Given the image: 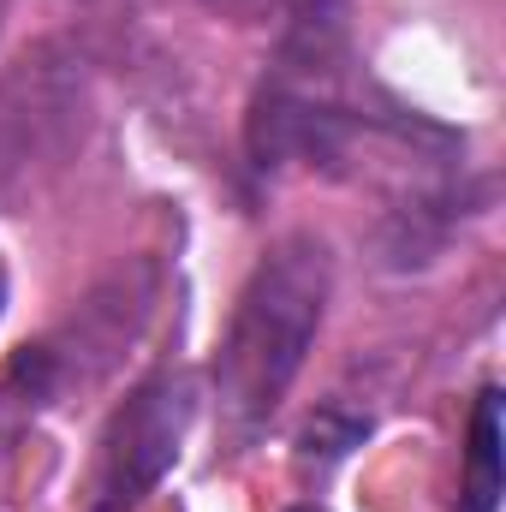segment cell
I'll return each instance as SVG.
<instances>
[{
  "label": "cell",
  "mask_w": 506,
  "mask_h": 512,
  "mask_svg": "<svg viewBox=\"0 0 506 512\" xmlns=\"http://www.w3.org/2000/svg\"><path fill=\"white\" fill-rule=\"evenodd\" d=\"M292 512H322V507H292Z\"/></svg>",
  "instance_id": "cell-9"
},
{
  "label": "cell",
  "mask_w": 506,
  "mask_h": 512,
  "mask_svg": "<svg viewBox=\"0 0 506 512\" xmlns=\"http://www.w3.org/2000/svg\"><path fill=\"white\" fill-rule=\"evenodd\" d=\"M84 108H90V78L72 42H36L18 66H6L0 78V191L54 167L78 143Z\"/></svg>",
  "instance_id": "cell-4"
},
{
  "label": "cell",
  "mask_w": 506,
  "mask_h": 512,
  "mask_svg": "<svg viewBox=\"0 0 506 512\" xmlns=\"http://www.w3.org/2000/svg\"><path fill=\"white\" fill-rule=\"evenodd\" d=\"M203 6L221 12V18H233V24H256V18H280V12H292L304 0H203Z\"/></svg>",
  "instance_id": "cell-8"
},
{
  "label": "cell",
  "mask_w": 506,
  "mask_h": 512,
  "mask_svg": "<svg viewBox=\"0 0 506 512\" xmlns=\"http://www.w3.org/2000/svg\"><path fill=\"white\" fill-rule=\"evenodd\" d=\"M334 298V256L316 233H286L256 256L215 352V417L233 453L256 447L292 393Z\"/></svg>",
  "instance_id": "cell-1"
},
{
  "label": "cell",
  "mask_w": 506,
  "mask_h": 512,
  "mask_svg": "<svg viewBox=\"0 0 506 512\" xmlns=\"http://www.w3.org/2000/svg\"><path fill=\"white\" fill-rule=\"evenodd\" d=\"M495 507H501V387H483L477 405H471L459 512H495Z\"/></svg>",
  "instance_id": "cell-6"
},
{
  "label": "cell",
  "mask_w": 506,
  "mask_h": 512,
  "mask_svg": "<svg viewBox=\"0 0 506 512\" xmlns=\"http://www.w3.org/2000/svg\"><path fill=\"white\" fill-rule=\"evenodd\" d=\"M459 215H465V197L453 185H435V191H417V197L393 203L387 221H381V256L393 268H423L429 256L447 245Z\"/></svg>",
  "instance_id": "cell-5"
},
{
  "label": "cell",
  "mask_w": 506,
  "mask_h": 512,
  "mask_svg": "<svg viewBox=\"0 0 506 512\" xmlns=\"http://www.w3.org/2000/svg\"><path fill=\"white\" fill-rule=\"evenodd\" d=\"M197 417V387L179 364L149 370L143 382L120 399V411L102 429L96 453V483H90V512H137L143 495L161 489V477L179 465L185 429Z\"/></svg>",
  "instance_id": "cell-3"
},
{
  "label": "cell",
  "mask_w": 506,
  "mask_h": 512,
  "mask_svg": "<svg viewBox=\"0 0 506 512\" xmlns=\"http://www.w3.org/2000/svg\"><path fill=\"white\" fill-rule=\"evenodd\" d=\"M364 435H370V417H340V405H322V411L304 423L298 447H304V459H340V453H352Z\"/></svg>",
  "instance_id": "cell-7"
},
{
  "label": "cell",
  "mask_w": 506,
  "mask_h": 512,
  "mask_svg": "<svg viewBox=\"0 0 506 512\" xmlns=\"http://www.w3.org/2000/svg\"><path fill=\"white\" fill-rule=\"evenodd\" d=\"M155 304H161V262L131 256L114 274H102L54 334H42L36 346H24L6 364L0 417L24 423V417H42V411H54L60 399H72L84 387H102L126 364L131 346L143 340Z\"/></svg>",
  "instance_id": "cell-2"
}]
</instances>
